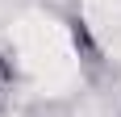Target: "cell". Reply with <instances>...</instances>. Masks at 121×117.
Here are the masks:
<instances>
[{
  "label": "cell",
  "mask_w": 121,
  "mask_h": 117,
  "mask_svg": "<svg viewBox=\"0 0 121 117\" xmlns=\"http://www.w3.org/2000/svg\"><path fill=\"white\" fill-rule=\"evenodd\" d=\"M0 88H4V63H0Z\"/></svg>",
  "instance_id": "6da1fadb"
}]
</instances>
